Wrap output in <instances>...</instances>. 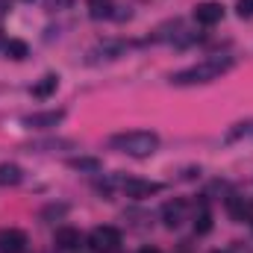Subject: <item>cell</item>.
<instances>
[{"label": "cell", "instance_id": "cell-1", "mask_svg": "<svg viewBox=\"0 0 253 253\" xmlns=\"http://www.w3.org/2000/svg\"><path fill=\"white\" fill-rule=\"evenodd\" d=\"M233 65H236L233 56H209V59H200V62L183 68V71H174L171 74V85H203V83H212V80L224 77Z\"/></svg>", "mask_w": 253, "mask_h": 253}, {"label": "cell", "instance_id": "cell-2", "mask_svg": "<svg viewBox=\"0 0 253 253\" xmlns=\"http://www.w3.org/2000/svg\"><path fill=\"white\" fill-rule=\"evenodd\" d=\"M109 147L132 156V159H147L159 150V135L150 129H126V132H115L109 138Z\"/></svg>", "mask_w": 253, "mask_h": 253}, {"label": "cell", "instance_id": "cell-3", "mask_svg": "<svg viewBox=\"0 0 253 253\" xmlns=\"http://www.w3.org/2000/svg\"><path fill=\"white\" fill-rule=\"evenodd\" d=\"M88 245L97 253H112V251H118V245H121V233L115 227H94L91 236H88Z\"/></svg>", "mask_w": 253, "mask_h": 253}, {"label": "cell", "instance_id": "cell-4", "mask_svg": "<svg viewBox=\"0 0 253 253\" xmlns=\"http://www.w3.org/2000/svg\"><path fill=\"white\" fill-rule=\"evenodd\" d=\"M118 186H121V191H124L126 197H135V200H141V197H150V194H159V191L165 189L162 183H153V180H138V177L121 180Z\"/></svg>", "mask_w": 253, "mask_h": 253}, {"label": "cell", "instance_id": "cell-5", "mask_svg": "<svg viewBox=\"0 0 253 253\" xmlns=\"http://www.w3.org/2000/svg\"><path fill=\"white\" fill-rule=\"evenodd\" d=\"M126 47H129V42H100L97 47H91L88 50V62H112V59H118V56H124Z\"/></svg>", "mask_w": 253, "mask_h": 253}, {"label": "cell", "instance_id": "cell-6", "mask_svg": "<svg viewBox=\"0 0 253 253\" xmlns=\"http://www.w3.org/2000/svg\"><path fill=\"white\" fill-rule=\"evenodd\" d=\"M221 18H224V6L215 3V0H206V3H197V6H194V21L203 24V27H212V24H218Z\"/></svg>", "mask_w": 253, "mask_h": 253}, {"label": "cell", "instance_id": "cell-7", "mask_svg": "<svg viewBox=\"0 0 253 253\" xmlns=\"http://www.w3.org/2000/svg\"><path fill=\"white\" fill-rule=\"evenodd\" d=\"M62 118H65V109H50V112H33V115H27V118H24V126H30V129H47V126L62 124Z\"/></svg>", "mask_w": 253, "mask_h": 253}, {"label": "cell", "instance_id": "cell-8", "mask_svg": "<svg viewBox=\"0 0 253 253\" xmlns=\"http://www.w3.org/2000/svg\"><path fill=\"white\" fill-rule=\"evenodd\" d=\"M24 245H27V236L21 230H15V227L0 230V253H21Z\"/></svg>", "mask_w": 253, "mask_h": 253}, {"label": "cell", "instance_id": "cell-9", "mask_svg": "<svg viewBox=\"0 0 253 253\" xmlns=\"http://www.w3.org/2000/svg\"><path fill=\"white\" fill-rule=\"evenodd\" d=\"M56 88H59V77H56V74H44V77L33 85V97H36V100H47L50 94H56Z\"/></svg>", "mask_w": 253, "mask_h": 253}, {"label": "cell", "instance_id": "cell-10", "mask_svg": "<svg viewBox=\"0 0 253 253\" xmlns=\"http://www.w3.org/2000/svg\"><path fill=\"white\" fill-rule=\"evenodd\" d=\"M183 212H186V200H180V197L162 206V218H165L168 227H177V224L183 221Z\"/></svg>", "mask_w": 253, "mask_h": 253}, {"label": "cell", "instance_id": "cell-11", "mask_svg": "<svg viewBox=\"0 0 253 253\" xmlns=\"http://www.w3.org/2000/svg\"><path fill=\"white\" fill-rule=\"evenodd\" d=\"M53 242H56L59 251H74V248L80 245V233H77L74 227H59L56 236H53Z\"/></svg>", "mask_w": 253, "mask_h": 253}, {"label": "cell", "instance_id": "cell-12", "mask_svg": "<svg viewBox=\"0 0 253 253\" xmlns=\"http://www.w3.org/2000/svg\"><path fill=\"white\" fill-rule=\"evenodd\" d=\"M24 180V171L15 165V162H0V186H18Z\"/></svg>", "mask_w": 253, "mask_h": 253}, {"label": "cell", "instance_id": "cell-13", "mask_svg": "<svg viewBox=\"0 0 253 253\" xmlns=\"http://www.w3.org/2000/svg\"><path fill=\"white\" fill-rule=\"evenodd\" d=\"M68 168L94 174V171H100V159H94V156H74V159H68Z\"/></svg>", "mask_w": 253, "mask_h": 253}, {"label": "cell", "instance_id": "cell-14", "mask_svg": "<svg viewBox=\"0 0 253 253\" xmlns=\"http://www.w3.org/2000/svg\"><path fill=\"white\" fill-rule=\"evenodd\" d=\"M251 135H253V118L239 121V124H233L227 129V141H239V138H251Z\"/></svg>", "mask_w": 253, "mask_h": 253}, {"label": "cell", "instance_id": "cell-15", "mask_svg": "<svg viewBox=\"0 0 253 253\" xmlns=\"http://www.w3.org/2000/svg\"><path fill=\"white\" fill-rule=\"evenodd\" d=\"M6 53H9L12 59H24V56L30 53V47H27V42H21V39H9V42H6Z\"/></svg>", "mask_w": 253, "mask_h": 253}, {"label": "cell", "instance_id": "cell-16", "mask_svg": "<svg viewBox=\"0 0 253 253\" xmlns=\"http://www.w3.org/2000/svg\"><path fill=\"white\" fill-rule=\"evenodd\" d=\"M56 147H71L68 138H44V141H33L30 150H56Z\"/></svg>", "mask_w": 253, "mask_h": 253}, {"label": "cell", "instance_id": "cell-17", "mask_svg": "<svg viewBox=\"0 0 253 253\" xmlns=\"http://www.w3.org/2000/svg\"><path fill=\"white\" fill-rule=\"evenodd\" d=\"M62 215H68V206H65V203H50V206L42 209V218H44V221H50V218H62Z\"/></svg>", "mask_w": 253, "mask_h": 253}, {"label": "cell", "instance_id": "cell-18", "mask_svg": "<svg viewBox=\"0 0 253 253\" xmlns=\"http://www.w3.org/2000/svg\"><path fill=\"white\" fill-rule=\"evenodd\" d=\"M236 12H239L242 18H253V0H239V3H236Z\"/></svg>", "mask_w": 253, "mask_h": 253}, {"label": "cell", "instance_id": "cell-19", "mask_svg": "<svg viewBox=\"0 0 253 253\" xmlns=\"http://www.w3.org/2000/svg\"><path fill=\"white\" fill-rule=\"evenodd\" d=\"M197 221H200V224H194V227H197V233H209V227H212V224H209V212H200V218H197Z\"/></svg>", "mask_w": 253, "mask_h": 253}, {"label": "cell", "instance_id": "cell-20", "mask_svg": "<svg viewBox=\"0 0 253 253\" xmlns=\"http://www.w3.org/2000/svg\"><path fill=\"white\" fill-rule=\"evenodd\" d=\"M56 6H71V0H47V9H56Z\"/></svg>", "mask_w": 253, "mask_h": 253}, {"label": "cell", "instance_id": "cell-21", "mask_svg": "<svg viewBox=\"0 0 253 253\" xmlns=\"http://www.w3.org/2000/svg\"><path fill=\"white\" fill-rule=\"evenodd\" d=\"M91 6H100V3H109V0H88Z\"/></svg>", "mask_w": 253, "mask_h": 253}, {"label": "cell", "instance_id": "cell-22", "mask_svg": "<svg viewBox=\"0 0 253 253\" xmlns=\"http://www.w3.org/2000/svg\"><path fill=\"white\" fill-rule=\"evenodd\" d=\"M141 253H159V251H156V248H144Z\"/></svg>", "mask_w": 253, "mask_h": 253}]
</instances>
